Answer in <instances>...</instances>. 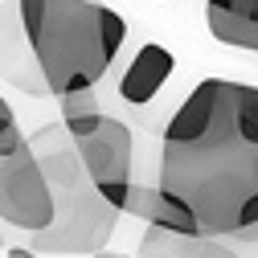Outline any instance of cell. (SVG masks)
Instances as JSON below:
<instances>
[{"label": "cell", "instance_id": "6da1fadb", "mask_svg": "<svg viewBox=\"0 0 258 258\" xmlns=\"http://www.w3.org/2000/svg\"><path fill=\"white\" fill-rule=\"evenodd\" d=\"M160 184L201 234L258 242V86H192L160 140Z\"/></svg>", "mask_w": 258, "mask_h": 258}, {"label": "cell", "instance_id": "7a4b0ae2", "mask_svg": "<svg viewBox=\"0 0 258 258\" xmlns=\"http://www.w3.org/2000/svg\"><path fill=\"white\" fill-rule=\"evenodd\" d=\"M17 9L53 99L99 86L127 37V21L103 0H17Z\"/></svg>", "mask_w": 258, "mask_h": 258}, {"label": "cell", "instance_id": "3957f363", "mask_svg": "<svg viewBox=\"0 0 258 258\" xmlns=\"http://www.w3.org/2000/svg\"><path fill=\"white\" fill-rule=\"evenodd\" d=\"M29 144H33V156L45 172L49 201H53V217L41 230L29 234V246L37 254H94V250H103L119 225V209L86 176L82 160L70 144L66 123L37 127V136Z\"/></svg>", "mask_w": 258, "mask_h": 258}, {"label": "cell", "instance_id": "277c9868", "mask_svg": "<svg viewBox=\"0 0 258 258\" xmlns=\"http://www.w3.org/2000/svg\"><path fill=\"white\" fill-rule=\"evenodd\" d=\"M49 217H53V201H49L45 172L9 99L0 94V225L33 234Z\"/></svg>", "mask_w": 258, "mask_h": 258}, {"label": "cell", "instance_id": "5b68a950", "mask_svg": "<svg viewBox=\"0 0 258 258\" xmlns=\"http://www.w3.org/2000/svg\"><path fill=\"white\" fill-rule=\"evenodd\" d=\"M61 123H66L70 144L82 160L86 176L94 180V188L123 213V197L132 188V132L115 115H103L99 107Z\"/></svg>", "mask_w": 258, "mask_h": 258}, {"label": "cell", "instance_id": "8992f818", "mask_svg": "<svg viewBox=\"0 0 258 258\" xmlns=\"http://www.w3.org/2000/svg\"><path fill=\"white\" fill-rule=\"evenodd\" d=\"M0 78L9 86L41 99L45 90V78L37 70V57L29 49V37H25V25H21V9L17 0H0Z\"/></svg>", "mask_w": 258, "mask_h": 258}, {"label": "cell", "instance_id": "52a82bcc", "mask_svg": "<svg viewBox=\"0 0 258 258\" xmlns=\"http://www.w3.org/2000/svg\"><path fill=\"white\" fill-rule=\"evenodd\" d=\"M172 66H176V57L164 49V45H140V53L132 57V66L123 70V82H119V94H123V103H132V107H144L152 103L160 90H164V82L172 78Z\"/></svg>", "mask_w": 258, "mask_h": 258}, {"label": "cell", "instance_id": "ba28073f", "mask_svg": "<svg viewBox=\"0 0 258 258\" xmlns=\"http://www.w3.org/2000/svg\"><path fill=\"white\" fill-rule=\"evenodd\" d=\"M205 25L221 45L258 53V0H205Z\"/></svg>", "mask_w": 258, "mask_h": 258}, {"label": "cell", "instance_id": "9c48e42d", "mask_svg": "<svg viewBox=\"0 0 258 258\" xmlns=\"http://www.w3.org/2000/svg\"><path fill=\"white\" fill-rule=\"evenodd\" d=\"M140 258H238L225 238L213 234H184V230H164V225H148L140 242Z\"/></svg>", "mask_w": 258, "mask_h": 258}, {"label": "cell", "instance_id": "30bf717a", "mask_svg": "<svg viewBox=\"0 0 258 258\" xmlns=\"http://www.w3.org/2000/svg\"><path fill=\"white\" fill-rule=\"evenodd\" d=\"M123 213H136L144 217L148 225H164V230H184V234H201L197 221H192V213L172 197V192L164 184H132L123 197Z\"/></svg>", "mask_w": 258, "mask_h": 258}, {"label": "cell", "instance_id": "8fae6325", "mask_svg": "<svg viewBox=\"0 0 258 258\" xmlns=\"http://www.w3.org/2000/svg\"><path fill=\"white\" fill-rule=\"evenodd\" d=\"M9 258H41L33 246H9Z\"/></svg>", "mask_w": 258, "mask_h": 258}, {"label": "cell", "instance_id": "7c38bea8", "mask_svg": "<svg viewBox=\"0 0 258 258\" xmlns=\"http://www.w3.org/2000/svg\"><path fill=\"white\" fill-rule=\"evenodd\" d=\"M86 258H132V254H115V250L103 246V250H94V254H86Z\"/></svg>", "mask_w": 258, "mask_h": 258}, {"label": "cell", "instance_id": "4fadbf2b", "mask_svg": "<svg viewBox=\"0 0 258 258\" xmlns=\"http://www.w3.org/2000/svg\"><path fill=\"white\" fill-rule=\"evenodd\" d=\"M136 258H140V254H136Z\"/></svg>", "mask_w": 258, "mask_h": 258}]
</instances>
